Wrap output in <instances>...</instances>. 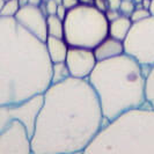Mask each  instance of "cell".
<instances>
[{
	"label": "cell",
	"mask_w": 154,
	"mask_h": 154,
	"mask_svg": "<svg viewBox=\"0 0 154 154\" xmlns=\"http://www.w3.org/2000/svg\"><path fill=\"white\" fill-rule=\"evenodd\" d=\"M131 1H133V0H131Z\"/></svg>",
	"instance_id": "d6a6232c"
},
{
	"label": "cell",
	"mask_w": 154,
	"mask_h": 154,
	"mask_svg": "<svg viewBox=\"0 0 154 154\" xmlns=\"http://www.w3.org/2000/svg\"><path fill=\"white\" fill-rule=\"evenodd\" d=\"M146 73L126 54L96 63L87 80L99 99L107 122L146 103Z\"/></svg>",
	"instance_id": "3957f363"
},
{
	"label": "cell",
	"mask_w": 154,
	"mask_h": 154,
	"mask_svg": "<svg viewBox=\"0 0 154 154\" xmlns=\"http://www.w3.org/2000/svg\"><path fill=\"white\" fill-rule=\"evenodd\" d=\"M134 8H136V4H134V1H131V0H122V2H121V5H119L118 11L121 12V14H122V15L130 16L132 12L134 11Z\"/></svg>",
	"instance_id": "ac0fdd59"
},
{
	"label": "cell",
	"mask_w": 154,
	"mask_h": 154,
	"mask_svg": "<svg viewBox=\"0 0 154 154\" xmlns=\"http://www.w3.org/2000/svg\"><path fill=\"white\" fill-rule=\"evenodd\" d=\"M42 96L31 136L32 154L84 153L107 123L88 80L69 77L51 84Z\"/></svg>",
	"instance_id": "6da1fadb"
},
{
	"label": "cell",
	"mask_w": 154,
	"mask_h": 154,
	"mask_svg": "<svg viewBox=\"0 0 154 154\" xmlns=\"http://www.w3.org/2000/svg\"><path fill=\"white\" fill-rule=\"evenodd\" d=\"M66 13H67V9L64 7V5H63V4H59V5L57 6L56 15L58 16L59 19H62L63 21H64V19H65V16H66Z\"/></svg>",
	"instance_id": "7402d4cb"
},
{
	"label": "cell",
	"mask_w": 154,
	"mask_h": 154,
	"mask_svg": "<svg viewBox=\"0 0 154 154\" xmlns=\"http://www.w3.org/2000/svg\"><path fill=\"white\" fill-rule=\"evenodd\" d=\"M108 2V8H111V9H118L119 8V5L122 2V0H107Z\"/></svg>",
	"instance_id": "cb8c5ba5"
},
{
	"label": "cell",
	"mask_w": 154,
	"mask_h": 154,
	"mask_svg": "<svg viewBox=\"0 0 154 154\" xmlns=\"http://www.w3.org/2000/svg\"><path fill=\"white\" fill-rule=\"evenodd\" d=\"M146 103L154 109V66L146 73Z\"/></svg>",
	"instance_id": "9a60e30c"
},
{
	"label": "cell",
	"mask_w": 154,
	"mask_h": 154,
	"mask_svg": "<svg viewBox=\"0 0 154 154\" xmlns=\"http://www.w3.org/2000/svg\"><path fill=\"white\" fill-rule=\"evenodd\" d=\"M149 12H148V9L146 8H134V11L131 13V15L129 16L130 17V20H131V22H138V21H141V20H144V19H146L147 16H149Z\"/></svg>",
	"instance_id": "e0dca14e"
},
{
	"label": "cell",
	"mask_w": 154,
	"mask_h": 154,
	"mask_svg": "<svg viewBox=\"0 0 154 154\" xmlns=\"http://www.w3.org/2000/svg\"><path fill=\"white\" fill-rule=\"evenodd\" d=\"M20 4L17 0H7L4 4V7L1 9V14L0 16H5V17H14L15 14L20 9Z\"/></svg>",
	"instance_id": "2e32d148"
},
{
	"label": "cell",
	"mask_w": 154,
	"mask_h": 154,
	"mask_svg": "<svg viewBox=\"0 0 154 154\" xmlns=\"http://www.w3.org/2000/svg\"><path fill=\"white\" fill-rule=\"evenodd\" d=\"M94 6L102 12H106L108 9V2L107 0H94Z\"/></svg>",
	"instance_id": "44dd1931"
},
{
	"label": "cell",
	"mask_w": 154,
	"mask_h": 154,
	"mask_svg": "<svg viewBox=\"0 0 154 154\" xmlns=\"http://www.w3.org/2000/svg\"><path fill=\"white\" fill-rule=\"evenodd\" d=\"M54 1H56V2H57V4L59 5V4H62V1H63V0H54Z\"/></svg>",
	"instance_id": "4dcf8cb0"
},
{
	"label": "cell",
	"mask_w": 154,
	"mask_h": 154,
	"mask_svg": "<svg viewBox=\"0 0 154 154\" xmlns=\"http://www.w3.org/2000/svg\"><path fill=\"white\" fill-rule=\"evenodd\" d=\"M94 54L96 57V60H106L110 58H115L119 54H124L123 41L116 39L111 36H107L102 42L93 49Z\"/></svg>",
	"instance_id": "30bf717a"
},
{
	"label": "cell",
	"mask_w": 154,
	"mask_h": 154,
	"mask_svg": "<svg viewBox=\"0 0 154 154\" xmlns=\"http://www.w3.org/2000/svg\"><path fill=\"white\" fill-rule=\"evenodd\" d=\"M123 45L124 54L136 59L146 71L154 66V16L132 23Z\"/></svg>",
	"instance_id": "52a82bcc"
},
{
	"label": "cell",
	"mask_w": 154,
	"mask_h": 154,
	"mask_svg": "<svg viewBox=\"0 0 154 154\" xmlns=\"http://www.w3.org/2000/svg\"><path fill=\"white\" fill-rule=\"evenodd\" d=\"M148 12L151 15L154 16V0H151V4H149V7H148Z\"/></svg>",
	"instance_id": "484cf974"
},
{
	"label": "cell",
	"mask_w": 154,
	"mask_h": 154,
	"mask_svg": "<svg viewBox=\"0 0 154 154\" xmlns=\"http://www.w3.org/2000/svg\"><path fill=\"white\" fill-rule=\"evenodd\" d=\"M57 6H58V4H57L54 0H48V1H45V8H46V13H48V15L56 14Z\"/></svg>",
	"instance_id": "d6986e66"
},
{
	"label": "cell",
	"mask_w": 154,
	"mask_h": 154,
	"mask_svg": "<svg viewBox=\"0 0 154 154\" xmlns=\"http://www.w3.org/2000/svg\"><path fill=\"white\" fill-rule=\"evenodd\" d=\"M51 66L44 42L14 17L0 16V107L43 94L51 85Z\"/></svg>",
	"instance_id": "7a4b0ae2"
},
{
	"label": "cell",
	"mask_w": 154,
	"mask_h": 154,
	"mask_svg": "<svg viewBox=\"0 0 154 154\" xmlns=\"http://www.w3.org/2000/svg\"><path fill=\"white\" fill-rule=\"evenodd\" d=\"M62 4L66 9H71V8H73L79 4V0H63Z\"/></svg>",
	"instance_id": "603a6c76"
},
{
	"label": "cell",
	"mask_w": 154,
	"mask_h": 154,
	"mask_svg": "<svg viewBox=\"0 0 154 154\" xmlns=\"http://www.w3.org/2000/svg\"><path fill=\"white\" fill-rule=\"evenodd\" d=\"M20 6H24V5H28V0H17Z\"/></svg>",
	"instance_id": "83f0119b"
},
{
	"label": "cell",
	"mask_w": 154,
	"mask_h": 154,
	"mask_svg": "<svg viewBox=\"0 0 154 154\" xmlns=\"http://www.w3.org/2000/svg\"><path fill=\"white\" fill-rule=\"evenodd\" d=\"M46 16L48 15L42 12L39 6L28 4L20 7L14 19L32 36L42 42H45L48 38Z\"/></svg>",
	"instance_id": "9c48e42d"
},
{
	"label": "cell",
	"mask_w": 154,
	"mask_h": 154,
	"mask_svg": "<svg viewBox=\"0 0 154 154\" xmlns=\"http://www.w3.org/2000/svg\"><path fill=\"white\" fill-rule=\"evenodd\" d=\"M65 63L69 67L71 77L87 80L95 67L97 60L93 49L80 48V46H69Z\"/></svg>",
	"instance_id": "ba28073f"
},
{
	"label": "cell",
	"mask_w": 154,
	"mask_h": 154,
	"mask_svg": "<svg viewBox=\"0 0 154 154\" xmlns=\"http://www.w3.org/2000/svg\"><path fill=\"white\" fill-rule=\"evenodd\" d=\"M104 14L107 16V19H108V21H114L115 19H117L119 15H122L121 14V12L118 11V9H111V8H108L106 12H104Z\"/></svg>",
	"instance_id": "ffe728a7"
},
{
	"label": "cell",
	"mask_w": 154,
	"mask_h": 154,
	"mask_svg": "<svg viewBox=\"0 0 154 154\" xmlns=\"http://www.w3.org/2000/svg\"><path fill=\"white\" fill-rule=\"evenodd\" d=\"M42 102L39 94L0 107V154H32L31 136Z\"/></svg>",
	"instance_id": "5b68a950"
},
{
	"label": "cell",
	"mask_w": 154,
	"mask_h": 154,
	"mask_svg": "<svg viewBox=\"0 0 154 154\" xmlns=\"http://www.w3.org/2000/svg\"><path fill=\"white\" fill-rule=\"evenodd\" d=\"M149 4H151V0H143V1H141L143 7L146 8V9H148V7H149Z\"/></svg>",
	"instance_id": "4316f807"
},
{
	"label": "cell",
	"mask_w": 154,
	"mask_h": 154,
	"mask_svg": "<svg viewBox=\"0 0 154 154\" xmlns=\"http://www.w3.org/2000/svg\"><path fill=\"white\" fill-rule=\"evenodd\" d=\"M132 22L129 16L119 15L114 21L109 22V36L116 39L123 41L130 30Z\"/></svg>",
	"instance_id": "7c38bea8"
},
{
	"label": "cell",
	"mask_w": 154,
	"mask_h": 154,
	"mask_svg": "<svg viewBox=\"0 0 154 154\" xmlns=\"http://www.w3.org/2000/svg\"><path fill=\"white\" fill-rule=\"evenodd\" d=\"M46 29L48 36L64 38V21L56 14L46 16Z\"/></svg>",
	"instance_id": "4fadbf2b"
},
{
	"label": "cell",
	"mask_w": 154,
	"mask_h": 154,
	"mask_svg": "<svg viewBox=\"0 0 154 154\" xmlns=\"http://www.w3.org/2000/svg\"><path fill=\"white\" fill-rule=\"evenodd\" d=\"M4 4H5V0H0V14H1V9L4 7Z\"/></svg>",
	"instance_id": "f1b7e54d"
},
{
	"label": "cell",
	"mask_w": 154,
	"mask_h": 154,
	"mask_svg": "<svg viewBox=\"0 0 154 154\" xmlns=\"http://www.w3.org/2000/svg\"><path fill=\"white\" fill-rule=\"evenodd\" d=\"M43 2V0H28L29 5H34V6H39Z\"/></svg>",
	"instance_id": "d4e9b609"
},
{
	"label": "cell",
	"mask_w": 154,
	"mask_h": 154,
	"mask_svg": "<svg viewBox=\"0 0 154 154\" xmlns=\"http://www.w3.org/2000/svg\"><path fill=\"white\" fill-rule=\"evenodd\" d=\"M5 1H7V0H5Z\"/></svg>",
	"instance_id": "1f68e13d"
},
{
	"label": "cell",
	"mask_w": 154,
	"mask_h": 154,
	"mask_svg": "<svg viewBox=\"0 0 154 154\" xmlns=\"http://www.w3.org/2000/svg\"><path fill=\"white\" fill-rule=\"evenodd\" d=\"M69 77H71V74H69V67H67L65 60L64 62L52 63V66H51V84L62 82Z\"/></svg>",
	"instance_id": "5bb4252c"
},
{
	"label": "cell",
	"mask_w": 154,
	"mask_h": 154,
	"mask_svg": "<svg viewBox=\"0 0 154 154\" xmlns=\"http://www.w3.org/2000/svg\"><path fill=\"white\" fill-rule=\"evenodd\" d=\"M133 1H134V4H140L143 0H133Z\"/></svg>",
	"instance_id": "f546056e"
},
{
	"label": "cell",
	"mask_w": 154,
	"mask_h": 154,
	"mask_svg": "<svg viewBox=\"0 0 154 154\" xmlns=\"http://www.w3.org/2000/svg\"><path fill=\"white\" fill-rule=\"evenodd\" d=\"M44 44H45L46 54L49 56L50 62L58 63L65 60L67 50H69V44L65 42V39L48 36Z\"/></svg>",
	"instance_id": "8fae6325"
},
{
	"label": "cell",
	"mask_w": 154,
	"mask_h": 154,
	"mask_svg": "<svg viewBox=\"0 0 154 154\" xmlns=\"http://www.w3.org/2000/svg\"><path fill=\"white\" fill-rule=\"evenodd\" d=\"M84 154H154V109L145 103L107 122Z\"/></svg>",
	"instance_id": "277c9868"
},
{
	"label": "cell",
	"mask_w": 154,
	"mask_h": 154,
	"mask_svg": "<svg viewBox=\"0 0 154 154\" xmlns=\"http://www.w3.org/2000/svg\"><path fill=\"white\" fill-rule=\"evenodd\" d=\"M109 36V21L94 5L78 4L64 19V39L69 46L94 49Z\"/></svg>",
	"instance_id": "8992f818"
}]
</instances>
